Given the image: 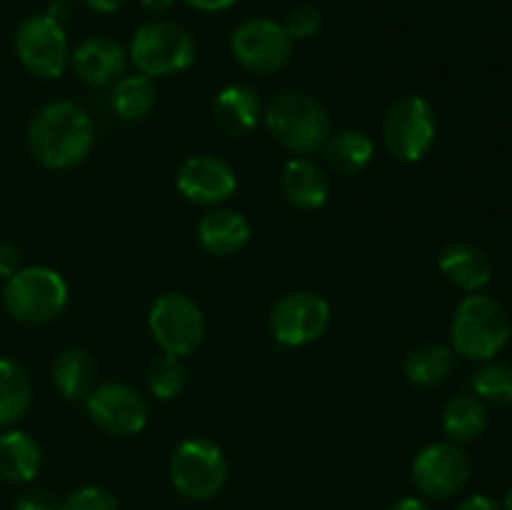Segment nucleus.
I'll return each mask as SVG.
<instances>
[{"mask_svg": "<svg viewBox=\"0 0 512 510\" xmlns=\"http://www.w3.org/2000/svg\"><path fill=\"white\" fill-rule=\"evenodd\" d=\"M115 115L125 123H138L153 113L155 103H158V88L155 80L143 73L123 75L118 83L113 85V95H110Z\"/></svg>", "mask_w": 512, "mask_h": 510, "instance_id": "25", "label": "nucleus"}, {"mask_svg": "<svg viewBox=\"0 0 512 510\" xmlns=\"http://www.w3.org/2000/svg\"><path fill=\"white\" fill-rule=\"evenodd\" d=\"M85 5H88L90 10H95V13L110 15V13H118V10L125 5V0H85Z\"/></svg>", "mask_w": 512, "mask_h": 510, "instance_id": "35", "label": "nucleus"}, {"mask_svg": "<svg viewBox=\"0 0 512 510\" xmlns=\"http://www.w3.org/2000/svg\"><path fill=\"white\" fill-rule=\"evenodd\" d=\"M33 403V383L23 365L0 358V428L18 423Z\"/></svg>", "mask_w": 512, "mask_h": 510, "instance_id": "26", "label": "nucleus"}, {"mask_svg": "<svg viewBox=\"0 0 512 510\" xmlns=\"http://www.w3.org/2000/svg\"><path fill=\"white\" fill-rule=\"evenodd\" d=\"M270 335L283 348H305L325 335L330 325V305L313 290L283 295L270 310Z\"/></svg>", "mask_w": 512, "mask_h": 510, "instance_id": "11", "label": "nucleus"}, {"mask_svg": "<svg viewBox=\"0 0 512 510\" xmlns=\"http://www.w3.org/2000/svg\"><path fill=\"white\" fill-rule=\"evenodd\" d=\"M60 510H120L118 498L100 485H85L60 500Z\"/></svg>", "mask_w": 512, "mask_h": 510, "instance_id": "29", "label": "nucleus"}, {"mask_svg": "<svg viewBox=\"0 0 512 510\" xmlns=\"http://www.w3.org/2000/svg\"><path fill=\"white\" fill-rule=\"evenodd\" d=\"M325 160L330 168L340 175H358L370 165L375 155V145L368 133L355 128L330 133L328 143L323 145Z\"/></svg>", "mask_w": 512, "mask_h": 510, "instance_id": "22", "label": "nucleus"}, {"mask_svg": "<svg viewBox=\"0 0 512 510\" xmlns=\"http://www.w3.org/2000/svg\"><path fill=\"white\" fill-rule=\"evenodd\" d=\"M85 408L95 428L118 438L143 433L150 420L148 398L138 388L118 380L95 385L93 393L85 398Z\"/></svg>", "mask_w": 512, "mask_h": 510, "instance_id": "12", "label": "nucleus"}, {"mask_svg": "<svg viewBox=\"0 0 512 510\" xmlns=\"http://www.w3.org/2000/svg\"><path fill=\"white\" fill-rule=\"evenodd\" d=\"M438 123L435 110L423 95H400L383 118V145L400 163H418L433 148Z\"/></svg>", "mask_w": 512, "mask_h": 510, "instance_id": "7", "label": "nucleus"}, {"mask_svg": "<svg viewBox=\"0 0 512 510\" xmlns=\"http://www.w3.org/2000/svg\"><path fill=\"white\" fill-rule=\"evenodd\" d=\"M23 268V255L13 243H0V278L8 280Z\"/></svg>", "mask_w": 512, "mask_h": 510, "instance_id": "32", "label": "nucleus"}, {"mask_svg": "<svg viewBox=\"0 0 512 510\" xmlns=\"http://www.w3.org/2000/svg\"><path fill=\"white\" fill-rule=\"evenodd\" d=\"M135 70L148 78L185 73L198 58L195 38L178 23L170 20H150L133 33L128 50Z\"/></svg>", "mask_w": 512, "mask_h": 510, "instance_id": "5", "label": "nucleus"}, {"mask_svg": "<svg viewBox=\"0 0 512 510\" xmlns=\"http://www.w3.org/2000/svg\"><path fill=\"white\" fill-rule=\"evenodd\" d=\"M488 425L485 403L478 395L460 393L450 398L443 408V430L453 443H475Z\"/></svg>", "mask_w": 512, "mask_h": 510, "instance_id": "24", "label": "nucleus"}, {"mask_svg": "<svg viewBox=\"0 0 512 510\" xmlns=\"http://www.w3.org/2000/svg\"><path fill=\"white\" fill-rule=\"evenodd\" d=\"M263 120L285 150L310 155L330 138V115L320 100L300 90H283L263 110Z\"/></svg>", "mask_w": 512, "mask_h": 510, "instance_id": "2", "label": "nucleus"}, {"mask_svg": "<svg viewBox=\"0 0 512 510\" xmlns=\"http://www.w3.org/2000/svg\"><path fill=\"white\" fill-rule=\"evenodd\" d=\"M455 510H503V508H500L498 500H493L490 495L475 493L470 495V498H465Z\"/></svg>", "mask_w": 512, "mask_h": 510, "instance_id": "34", "label": "nucleus"}, {"mask_svg": "<svg viewBox=\"0 0 512 510\" xmlns=\"http://www.w3.org/2000/svg\"><path fill=\"white\" fill-rule=\"evenodd\" d=\"M230 50L243 70L270 75L283 70L293 58V38L273 18L243 20L230 35Z\"/></svg>", "mask_w": 512, "mask_h": 510, "instance_id": "10", "label": "nucleus"}, {"mask_svg": "<svg viewBox=\"0 0 512 510\" xmlns=\"http://www.w3.org/2000/svg\"><path fill=\"white\" fill-rule=\"evenodd\" d=\"M438 265L450 283L458 285L460 290H468V293H478L480 288H485L490 283V275H493V265H490L485 250H480L473 243L445 245Z\"/></svg>", "mask_w": 512, "mask_h": 510, "instance_id": "19", "label": "nucleus"}, {"mask_svg": "<svg viewBox=\"0 0 512 510\" xmlns=\"http://www.w3.org/2000/svg\"><path fill=\"white\" fill-rule=\"evenodd\" d=\"M500 508H503V510H512V488L508 490V495H505V500H503V505H500Z\"/></svg>", "mask_w": 512, "mask_h": 510, "instance_id": "38", "label": "nucleus"}, {"mask_svg": "<svg viewBox=\"0 0 512 510\" xmlns=\"http://www.w3.org/2000/svg\"><path fill=\"white\" fill-rule=\"evenodd\" d=\"M473 390L483 403L510 408L512 405V363L485 360L483 368L473 375Z\"/></svg>", "mask_w": 512, "mask_h": 510, "instance_id": "28", "label": "nucleus"}, {"mask_svg": "<svg viewBox=\"0 0 512 510\" xmlns=\"http://www.w3.org/2000/svg\"><path fill=\"white\" fill-rule=\"evenodd\" d=\"M183 3L190 5L193 10H200V13H225L238 0H183Z\"/></svg>", "mask_w": 512, "mask_h": 510, "instance_id": "33", "label": "nucleus"}, {"mask_svg": "<svg viewBox=\"0 0 512 510\" xmlns=\"http://www.w3.org/2000/svg\"><path fill=\"white\" fill-rule=\"evenodd\" d=\"M93 143V118L73 100H53L43 105L28 125L30 153L50 170H68L83 163Z\"/></svg>", "mask_w": 512, "mask_h": 510, "instance_id": "1", "label": "nucleus"}, {"mask_svg": "<svg viewBox=\"0 0 512 510\" xmlns=\"http://www.w3.org/2000/svg\"><path fill=\"white\" fill-rule=\"evenodd\" d=\"M450 338L453 353L468 360H493L510 340V320L503 303L480 293L463 298L455 308Z\"/></svg>", "mask_w": 512, "mask_h": 510, "instance_id": "3", "label": "nucleus"}, {"mask_svg": "<svg viewBox=\"0 0 512 510\" xmlns=\"http://www.w3.org/2000/svg\"><path fill=\"white\" fill-rule=\"evenodd\" d=\"M53 383L65 400H85L98 385V365L83 348H65L53 363Z\"/></svg>", "mask_w": 512, "mask_h": 510, "instance_id": "21", "label": "nucleus"}, {"mask_svg": "<svg viewBox=\"0 0 512 510\" xmlns=\"http://www.w3.org/2000/svg\"><path fill=\"white\" fill-rule=\"evenodd\" d=\"M473 465H470L468 453L460 448L453 440H440V443H430L415 455L413 468V483L425 498L433 500H448L453 495L463 493L468 485Z\"/></svg>", "mask_w": 512, "mask_h": 510, "instance_id": "13", "label": "nucleus"}, {"mask_svg": "<svg viewBox=\"0 0 512 510\" xmlns=\"http://www.w3.org/2000/svg\"><path fill=\"white\" fill-rule=\"evenodd\" d=\"M140 5H143L148 13L160 15V13H168V10L175 5V0H140Z\"/></svg>", "mask_w": 512, "mask_h": 510, "instance_id": "37", "label": "nucleus"}, {"mask_svg": "<svg viewBox=\"0 0 512 510\" xmlns=\"http://www.w3.org/2000/svg\"><path fill=\"white\" fill-rule=\"evenodd\" d=\"M15 510H60V500L48 488H28L15 500Z\"/></svg>", "mask_w": 512, "mask_h": 510, "instance_id": "31", "label": "nucleus"}, {"mask_svg": "<svg viewBox=\"0 0 512 510\" xmlns=\"http://www.w3.org/2000/svg\"><path fill=\"white\" fill-rule=\"evenodd\" d=\"M283 28L288 30L293 43L295 40H310L320 33V28H323V15H320V10L315 8V5H295L288 13V18H285Z\"/></svg>", "mask_w": 512, "mask_h": 510, "instance_id": "30", "label": "nucleus"}, {"mask_svg": "<svg viewBox=\"0 0 512 510\" xmlns=\"http://www.w3.org/2000/svg\"><path fill=\"white\" fill-rule=\"evenodd\" d=\"M170 483L193 503H208L228 483V458L208 438H185L170 455Z\"/></svg>", "mask_w": 512, "mask_h": 510, "instance_id": "6", "label": "nucleus"}, {"mask_svg": "<svg viewBox=\"0 0 512 510\" xmlns=\"http://www.w3.org/2000/svg\"><path fill=\"white\" fill-rule=\"evenodd\" d=\"M263 118V103L258 90L245 83L225 85L213 103V120L230 138H243Z\"/></svg>", "mask_w": 512, "mask_h": 510, "instance_id": "17", "label": "nucleus"}, {"mask_svg": "<svg viewBox=\"0 0 512 510\" xmlns=\"http://www.w3.org/2000/svg\"><path fill=\"white\" fill-rule=\"evenodd\" d=\"M388 510H430V505L420 498H400Z\"/></svg>", "mask_w": 512, "mask_h": 510, "instance_id": "36", "label": "nucleus"}, {"mask_svg": "<svg viewBox=\"0 0 512 510\" xmlns=\"http://www.w3.org/2000/svg\"><path fill=\"white\" fill-rule=\"evenodd\" d=\"M248 218L238 210L215 208L205 213L198 223V243L213 258H230L238 255L250 243Z\"/></svg>", "mask_w": 512, "mask_h": 510, "instance_id": "16", "label": "nucleus"}, {"mask_svg": "<svg viewBox=\"0 0 512 510\" xmlns=\"http://www.w3.org/2000/svg\"><path fill=\"white\" fill-rule=\"evenodd\" d=\"M43 468V450L23 430L0 433V478L5 483L25 485Z\"/></svg>", "mask_w": 512, "mask_h": 510, "instance_id": "20", "label": "nucleus"}, {"mask_svg": "<svg viewBox=\"0 0 512 510\" xmlns=\"http://www.w3.org/2000/svg\"><path fill=\"white\" fill-rule=\"evenodd\" d=\"M148 328L160 350L168 355H193L205 338L200 305L185 293H163L148 313Z\"/></svg>", "mask_w": 512, "mask_h": 510, "instance_id": "9", "label": "nucleus"}, {"mask_svg": "<svg viewBox=\"0 0 512 510\" xmlns=\"http://www.w3.org/2000/svg\"><path fill=\"white\" fill-rule=\"evenodd\" d=\"M15 55L35 78H60L70 68V43L63 23L48 13L25 18L15 30Z\"/></svg>", "mask_w": 512, "mask_h": 510, "instance_id": "8", "label": "nucleus"}, {"mask_svg": "<svg viewBox=\"0 0 512 510\" xmlns=\"http://www.w3.org/2000/svg\"><path fill=\"white\" fill-rule=\"evenodd\" d=\"M175 185L188 203L213 208L233 198L238 190V175L215 155H190L180 165Z\"/></svg>", "mask_w": 512, "mask_h": 510, "instance_id": "14", "label": "nucleus"}, {"mask_svg": "<svg viewBox=\"0 0 512 510\" xmlns=\"http://www.w3.org/2000/svg\"><path fill=\"white\" fill-rule=\"evenodd\" d=\"M145 380H148V390L153 398L173 400L178 398L185 390V385H188V368H185L183 358L163 353L148 365Z\"/></svg>", "mask_w": 512, "mask_h": 510, "instance_id": "27", "label": "nucleus"}, {"mask_svg": "<svg viewBox=\"0 0 512 510\" xmlns=\"http://www.w3.org/2000/svg\"><path fill=\"white\" fill-rule=\"evenodd\" d=\"M280 193L293 208L318 210L328 203L330 178L315 160L293 158L280 173Z\"/></svg>", "mask_w": 512, "mask_h": 510, "instance_id": "18", "label": "nucleus"}, {"mask_svg": "<svg viewBox=\"0 0 512 510\" xmlns=\"http://www.w3.org/2000/svg\"><path fill=\"white\" fill-rule=\"evenodd\" d=\"M455 353L443 343H423L405 355L403 373L418 388H435L453 373Z\"/></svg>", "mask_w": 512, "mask_h": 510, "instance_id": "23", "label": "nucleus"}, {"mask_svg": "<svg viewBox=\"0 0 512 510\" xmlns=\"http://www.w3.org/2000/svg\"><path fill=\"white\" fill-rule=\"evenodd\" d=\"M125 65H128V53L123 45L105 35L85 38L78 48L70 50V68L85 85L93 88L118 83L125 75Z\"/></svg>", "mask_w": 512, "mask_h": 510, "instance_id": "15", "label": "nucleus"}, {"mask_svg": "<svg viewBox=\"0 0 512 510\" xmlns=\"http://www.w3.org/2000/svg\"><path fill=\"white\" fill-rule=\"evenodd\" d=\"M3 305L18 323L45 325L68 305V283L48 265H28L5 280Z\"/></svg>", "mask_w": 512, "mask_h": 510, "instance_id": "4", "label": "nucleus"}]
</instances>
